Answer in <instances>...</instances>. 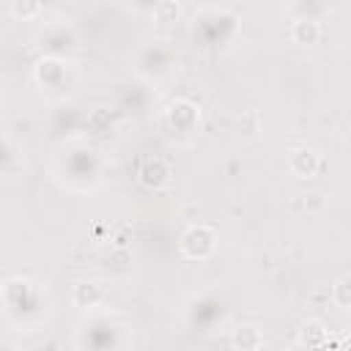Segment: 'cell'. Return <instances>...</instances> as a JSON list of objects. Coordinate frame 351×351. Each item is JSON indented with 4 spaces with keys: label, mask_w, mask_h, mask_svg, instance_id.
Listing matches in <instances>:
<instances>
[{
    "label": "cell",
    "mask_w": 351,
    "mask_h": 351,
    "mask_svg": "<svg viewBox=\"0 0 351 351\" xmlns=\"http://www.w3.org/2000/svg\"><path fill=\"white\" fill-rule=\"evenodd\" d=\"M318 165H321V159H318V154H315L313 148H293V151L288 154V167H291V173H293L296 178H310V176H315Z\"/></svg>",
    "instance_id": "6da1fadb"
},
{
    "label": "cell",
    "mask_w": 351,
    "mask_h": 351,
    "mask_svg": "<svg viewBox=\"0 0 351 351\" xmlns=\"http://www.w3.org/2000/svg\"><path fill=\"white\" fill-rule=\"evenodd\" d=\"M291 33L299 44H315L321 38V25H318V19H296Z\"/></svg>",
    "instance_id": "7a4b0ae2"
},
{
    "label": "cell",
    "mask_w": 351,
    "mask_h": 351,
    "mask_svg": "<svg viewBox=\"0 0 351 351\" xmlns=\"http://www.w3.org/2000/svg\"><path fill=\"white\" fill-rule=\"evenodd\" d=\"M165 0H129V5H134L137 11H156Z\"/></svg>",
    "instance_id": "3957f363"
}]
</instances>
